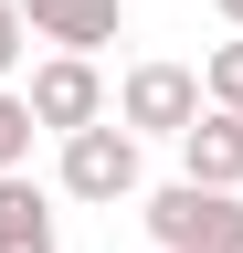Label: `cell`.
<instances>
[{"label":"cell","instance_id":"cell-1","mask_svg":"<svg viewBox=\"0 0 243 253\" xmlns=\"http://www.w3.org/2000/svg\"><path fill=\"white\" fill-rule=\"evenodd\" d=\"M148 232H159V253H243V201L180 179V190L148 201Z\"/></svg>","mask_w":243,"mask_h":253},{"label":"cell","instance_id":"cell-2","mask_svg":"<svg viewBox=\"0 0 243 253\" xmlns=\"http://www.w3.org/2000/svg\"><path fill=\"white\" fill-rule=\"evenodd\" d=\"M21 106H32L53 137H74V126H106V74H96V53H53V63H32Z\"/></svg>","mask_w":243,"mask_h":253},{"label":"cell","instance_id":"cell-3","mask_svg":"<svg viewBox=\"0 0 243 253\" xmlns=\"http://www.w3.org/2000/svg\"><path fill=\"white\" fill-rule=\"evenodd\" d=\"M201 106H211V95H201V74H191V63H127V84H116V116H127V126H148V137H180Z\"/></svg>","mask_w":243,"mask_h":253},{"label":"cell","instance_id":"cell-4","mask_svg":"<svg viewBox=\"0 0 243 253\" xmlns=\"http://www.w3.org/2000/svg\"><path fill=\"white\" fill-rule=\"evenodd\" d=\"M64 190L74 201H127L138 190V126H74L64 137Z\"/></svg>","mask_w":243,"mask_h":253},{"label":"cell","instance_id":"cell-5","mask_svg":"<svg viewBox=\"0 0 243 253\" xmlns=\"http://www.w3.org/2000/svg\"><path fill=\"white\" fill-rule=\"evenodd\" d=\"M21 21H32V42H53V53H106L116 32H127L116 0H21Z\"/></svg>","mask_w":243,"mask_h":253},{"label":"cell","instance_id":"cell-6","mask_svg":"<svg viewBox=\"0 0 243 253\" xmlns=\"http://www.w3.org/2000/svg\"><path fill=\"white\" fill-rule=\"evenodd\" d=\"M180 179H201V190H243V116L201 106L191 126H180Z\"/></svg>","mask_w":243,"mask_h":253},{"label":"cell","instance_id":"cell-7","mask_svg":"<svg viewBox=\"0 0 243 253\" xmlns=\"http://www.w3.org/2000/svg\"><path fill=\"white\" fill-rule=\"evenodd\" d=\"M0 253H64V243H53V201H43L21 169L0 179Z\"/></svg>","mask_w":243,"mask_h":253},{"label":"cell","instance_id":"cell-8","mask_svg":"<svg viewBox=\"0 0 243 253\" xmlns=\"http://www.w3.org/2000/svg\"><path fill=\"white\" fill-rule=\"evenodd\" d=\"M201 95H211L222 116H243V32H233V42H222V53L201 63Z\"/></svg>","mask_w":243,"mask_h":253},{"label":"cell","instance_id":"cell-9","mask_svg":"<svg viewBox=\"0 0 243 253\" xmlns=\"http://www.w3.org/2000/svg\"><path fill=\"white\" fill-rule=\"evenodd\" d=\"M32 137H43V116L21 106V95H0V179H11L21 158H32Z\"/></svg>","mask_w":243,"mask_h":253},{"label":"cell","instance_id":"cell-10","mask_svg":"<svg viewBox=\"0 0 243 253\" xmlns=\"http://www.w3.org/2000/svg\"><path fill=\"white\" fill-rule=\"evenodd\" d=\"M21 42H32V21H21V0H0V74L21 63Z\"/></svg>","mask_w":243,"mask_h":253},{"label":"cell","instance_id":"cell-11","mask_svg":"<svg viewBox=\"0 0 243 253\" xmlns=\"http://www.w3.org/2000/svg\"><path fill=\"white\" fill-rule=\"evenodd\" d=\"M211 11H222V21H233V32H243V0H211Z\"/></svg>","mask_w":243,"mask_h":253}]
</instances>
